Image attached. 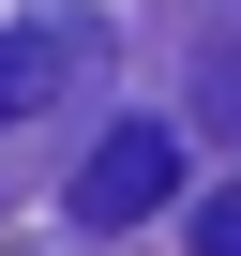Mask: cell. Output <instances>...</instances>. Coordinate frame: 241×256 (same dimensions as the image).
<instances>
[{"label":"cell","instance_id":"cell-2","mask_svg":"<svg viewBox=\"0 0 241 256\" xmlns=\"http://www.w3.org/2000/svg\"><path fill=\"white\" fill-rule=\"evenodd\" d=\"M46 46H60V30H16V46H0V120H16V106L46 90Z\"/></svg>","mask_w":241,"mask_h":256},{"label":"cell","instance_id":"cell-1","mask_svg":"<svg viewBox=\"0 0 241 256\" xmlns=\"http://www.w3.org/2000/svg\"><path fill=\"white\" fill-rule=\"evenodd\" d=\"M181 196V136H166V120H120V136L76 166V226H151Z\"/></svg>","mask_w":241,"mask_h":256},{"label":"cell","instance_id":"cell-3","mask_svg":"<svg viewBox=\"0 0 241 256\" xmlns=\"http://www.w3.org/2000/svg\"><path fill=\"white\" fill-rule=\"evenodd\" d=\"M196 256H241V181H211V211H196Z\"/></svg>","mask_w":241,"mask_h":256}]
</instances>
